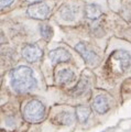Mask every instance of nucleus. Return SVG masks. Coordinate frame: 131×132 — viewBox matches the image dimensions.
Returning <instances> with one entry per match:
<instances>
[{"instance_id": "f257e3e1", "label": "nucleus", "mask_w": 131, "mask_h": 132, "mask_svg": "<svg viewBox=\"0 0 131 132\" xmlns=\"http://www.w3.org/2000/svg\"><path fill=\"white\" fill-rule=\"evenodd\" d=\"M11 86L18 93H29L36 87L33 71L28 66H18L11 72Z\"/></svg>"}, {"instance_id": "ddd939ff", "label": "nucleus", "mask_w": 131, "mask_h": 132, "mask_svg": "<svg viewBox=\"0 0 131 132\" xmlns=\"http://www.w3.org/2000/svg\"><path fill=\"white\" fill-rule=\"evenodd\" d=\"M61 15L64 20H73L75 18V11L71 9L69 7H67V9L63 8L62 11H61Z\"/></svg>"}, {"instance_id": "0eeeda50", "label": "nucleus", "mask_w": 131, "mask_h": 132, "mask_svg": "<svg viewBox=\"0 0 131 132\" xmlns=\"http://www.w3.org/2000/svg\"><path fill=\"white\" fill-rule=\"evenodd\" d=\"M93 108L96 111L97 113L99 114H104L109 110L110 106H109V101L107 97L103 96V95H99L97 96L93 101Z\"/></svg>"}, {"instance_id": "6e6552de", "label": "nucleus", "mask_w": 131, "mask_h": 132, "mask_svg": "<svg viewBox=\"0 0 131 132\" xmlns=\"http://www.w3.org/2000/svg\"><path fill=\"white\" fill-rule=\"evenodd\" d=\"M50 59L53 62V64H57V63H63V62L69 61L71 55H69V53L65 48L59 47V48L52 50L50 52Z\"/></svg>"}, {"instance_id": "7ed1b4c3", "label": "nucleus", "mask_w": 131, "mask_h": 132, "mask_svg": "<svg viewBox=\"0 0 131 132\" xmlns=\"http://www.w3.org/2000/svg\"><path fill=\"white\" fill-rule=\"evenodd\" d=\"M75 48H76V51L80 54V56L83 57V60L85 61V63L87 65L92 66V67H95V66H97L98 64H99L100 57L98 56L94 51H92V50L89 48L85 43H78L75 46Z\"/></svg>"}, {"instance_id": "f8f14e48", "label": "nucleus", "mask_w": 131, "mask_h": 132, "mask_svg": "<svg viewBox=\"0 0 131 132\" xmlns=\"http://www.w3.org/2000/svg\"><path fill=\"white\" fill-rule=\"evenodd\" d=\"M40 32H41V36L45 40V41H50L52 39V29L50 26H47V24H42V26L40 27Z\"/></svg>"}, {"instance_id": "1a4fd4ad", "label": "nucleus", "mask_w": 131, "mask_h": 132, "mask_svg": "<svg viewBox=\"0 0 131 132\" xmlns=\"http://www.w3.org/2000/svg\"><path fill=\"white\" fill-rule=\"evenodd\" d=\"M85 13L86 16L91 20H96L101 15V9L99 6L95 5V3H91V5H87L85 8Z\"/></svg>"}, {"instance_id": "423d86ee", "label": "nucleus", "mask_w": 131, "mask_h": 132, "mask_svg": "<svg viewBox=\"0 0 131 132\" xmlns=\"http://www.w3.org/2000/svg\"><path fill=\"white\" fill-rule=\"evenodd\" d=\"M22 55L29 63H35L42 56V50L35 44H28L22 50Z\"/></svg>"}, {"instance_id": "20e7f679", "label": "nucleus", "mask_w": 131, "mask_h": 132, "mask_svg": "<svg viewBox=\"0 0 131 132\" xmlns=\"http://www.w3.org/2000/svg\"><path fill=\"white\" fill-rule=\"evenodd\" d=\"M111 63L112 66L116 67L119 72H125L127 68L130 66L131 64V56L129 55L128 52L126 51H116L111 55Z\"/></svg>"}, {"instance_id": "2eb2a0df", "label": "nucleus", "mask_w": 131, "mask_h": 132, "mask_svg": "<svg viewBox=\"0 0 131 132\" xmlns=\"http://www.w3.org/2000/svg\"><path fill=\"white\" fill-rule=\"evenodd\" d=\"M27 1L32 2V3H38V2H40V1H41V0H27Z\"/></svg>"}, {"instance_id": "9d476101", "label": "nucleus", "mask_w": 131, "mask_h": 132, "mask_svg": "<svg viewBox=\"0 0 131 132\" xmlns=\"http://www.w3.org/2000/svg\"><path fill=\"white\" fill-rule=\"evenodd\" d=\"M56 79L60 84H68V82H71L74 79V73L71 69H67V68L61 69L56 74Z\"/></svg>"}, {"instance_id": "39448f33", "label": "nucleus", "mask_w": 131, "mask_h": 132, "mask_svg": "<svg viewBox=\"0 0 131 132\" xmlns=\"http://www.w3.org/2000/svg\"><path fill=\"white\" fill-rule=\"evenodd\" d=\"M28 14L33 19H39V20H43L45 19L48 12H50V8L47 5L43 2H38V3H33L28 8Z\"/></svg>"}, {"instance_id": "4468645a", "label": "nucleus", "mask_w": 131, "mask_h": 132, "mask_svg": "<svg viewBox=\"0 0 131 132\" xmlns=\"http://www.w3.org/2000/svg\"><path fill=\"white\" fill-rule=\"evenodd\" d=\"M12 2H13V0H0V6H1V9H5V8L9 7Z\"/></svg>"}, {"instance_id": "9b49d317", "label": "nucleus", "mask_w": 131, "mask_h": 132, "mask_svg": "<svg viewBox=\"0 0 131 132\" xmlns=\"http://www.w3.org/2000/svg\"><path fill=\"white\" fill-rule=\"evenodd\" d=\"M91 116V109L86 106H78L76 108V117L80 123H85Z\"/></svg>"}, {"instance_id": "f03ea898", "label": "nucleus", "mask_w": 131, "mask_h": 132, "mask_svg": "<svg viewBox=\"0 0 131 132\" xmlns=\"http://www.w3.org/2000/svg\"><path fill=\"white\" fill-rule=\"evenodd\" d=\"M45 116V108H44L43 104L39 100L29 101L28 104L24 106L23 109V118L26 119L28 122L31 123H39L44 119Z\"/></svg>"}]
</instances>
